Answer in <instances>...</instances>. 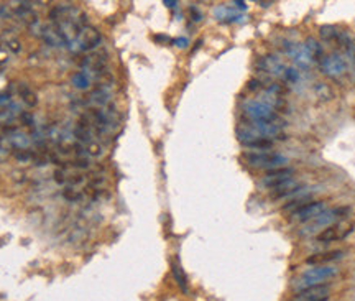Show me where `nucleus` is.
Here are the masks:
<instances>
[{"mask_svg":"<svg viewBox=\"0 0 355 301\" xmlns=\"http://www.w3.org/2000/svg\"><path fill=\"white\" fill-rule=\"evenodd\" d=\"M337 273H339V268H335L332 265L313 267L299 275V278L296 280V288L301 291V290H306V288H311V286L324 285L327 280H332Z\"/></svg>","mask_w":355,"mask_h":301,"instance_id":"f257e3e1","label":"nucleus"},{"mask_svg":"<svg viewBox=\"0 0 355 301\" xmlns=\"http://www.w3.org/2000/svg\"><path fill=\"white\" fill-rule=\"evenodd\" d=\"M243 158L248 163L250 166L253 168H260V169H276V168H285L288 158L278 153H268V152H252V153H245Z\"/></svg>","mask_w":355,"mask_h":301,"instance_id":"f03ea898","label":"nucleus"},{"mask_svg":"<svg viewBox=\"0 0 355 301\" xmlns=\"http://www.w3.org/2000/svg\"><path fill=\"white\" fill-rule=\"evenodd\" d=\"M243 114L247 115L250 122H268V123H278V114L273 107L263 101H247L243 104Z\"/></svg>","mask_w":355,"mask_h":301,"instance_id":"7ed1b4c3","label":"nucleus"},{"mask_svg":"<svg viewBox=\"0 0 355 301\" xmlns=\"http://www.w3.org/2000/svg\"><path fill=\"white\" fill-rule=\"evenodd\" d=\"M350 209L348 207H334V209H326V211H322L318 218L313 219L311 222H309V226L304 229V234H314V232H318L321 231V229H327V227H331L334 226L335 222H337L339 218H342V216H345Z\"/></svg>","mask_w":355,"mask_h":301,"instance_id":"20e7f679","label":"nucleus"},{"mask_svg":"<svg viewBox=\"0 0 355 301\" xmlns=\"http://www.w3.org/2000/svg\"><path fill=\"white\" fill-rule=\"evenodd\" d=\"M319 69L324 76L332 77V79H337V77H340L342 74H345L347 63L342 55L332 53V55L322 56V60L319 61Z\"/></svg>","mask_w":355,"mask_h":301,"instance_id":"39448f33","label":"nucleus"},{"mask_svg":"<svg viewBox=\"0 0 355 301\" xmlns=\"http://www.w3.org/2000/svg\"><path fill=\"white\" fill-rule=\"evenodd\" d=\"M283 48H285L286 55L293 60V63L298 64V66L302 68V69H307V68L314 63V60L311 58V55H309V51L306 50L304 45L285 41V45H283Z\"/></svg>","mask_w":355,"mask_h":301,"instance_id":"423d86ee","label":"nucleus"},{"mask_svg":"<svg viewBox=\"0 0 355 301\" xmlns=\"http://www.w3.org/2000/svg\"><path fill=\"white\" fill-rule=\"evenodd\" d=\"M294 175V169L285 166V168H276V169H270V171L265 173V176L261 178L260 181V186L263 188H268V189H273L281 183H285L288 180H291V176Z\"/></svg>","mask_w":355,"mask_h":301,"instance_id":"0eeeda50","label":"nucleus"},{"mask_svg":"<svg viewBox=\"0 0 355 301\" xmlns=\"http://www.w3.org/2000/svg\"><path fill=\"white\" fill-rule=\"evenodd\" d=\"M322 211H326V201H309L307 204L291 214V219L298 222H311Z\"/></svg>","mask_w":355,"mask_h":301,"instance_id":"6e6552de","label":"nucleus"},{"mask_svg":"<svg viewBox=\"0 0 355 301\" xmlns=\"http://www.w3.org/2000/svg\"><path fill=\"white\" fill-rule=\"evenodd\" d=\"M329 294H331V286L324 283L298 291L293 301H327Z\"/></svg>","mask_w":355,"mask_h":301,"instance_id":"1a4fd4ad","label":"nucleus"},{"mask_svg":"<svg viewBox=\"0 0 355 301\" xmlns=\"http://www.w3.org/2000/svg\"><path fill=\"white\" fill-rule=\"evenodd\" d=\"M353 231V224H350L347 229L344 224H334L331 227H327L324 229L322 232L318 234V239L319 242H335V240H340V239H344L347 237L348 234H350Z\"/></svg>","mask_w":355,"mask_h":301,"instance_id":"9d476101","label":"nucleus"},{"mask_svg":"<svg viewBox=\"0 0 355 301\" xmlns=\"http://www.w3.org/2000/svg\"><path fill=\"white\" fill-rule=\"evenodd\" d=\"M344 257V252L342 250H332V252H322V253H314L311 257L306 259V264L307 265H324V264H331V262L335 260H340Z\"/></svg>","mask_w":355,"mask_h":301,"instance_id":"9b49d317","label":"nucleus"},{"mask_svg":"<svg viewBox=\"0 0 355 301\" xmlns=\"http://www.w3.org/2000/svg\"><path fill=\"white\" fill-rule=\"evenodd\" d=\"M87 106L89 104H92V106H97V107H104V106H107V104L110 102V94H109V91L107 89H104L101 84H99L97 88H94L89 93L87 96Z\"/></svg>","mask_w":355,"mask_h":301,"instance_id":"f8f14e48","label":"nucleus"},{"mask_svg":"<svg viewBox=\"0 0 355 301\" xmlns=\"http://www.w3.org/2000/svg\"><path fill=\"white\" fill-rule=\"evenodd\" d=\"M299 188L298 185V181H294L293 178L291 180H288L285 183H281V185H278L276 188L272 189V199H283V198H289L296 189Z\"/></svg>","mask_w":355,"mask_h":301,"instance_id":"ddd939ff","label":"nucleus"},{"mask_svg":"<svg viewBox=\"0 0 355 301\" xmlns=\"http://www.w3.org/2000/svg\"><path fill=\"white\" fill-rule=\"evenodd\" d=\"M171 273H173V278L176 281V285L181 288V291L183 293H188L189 291L188 278H186V275H184L183 268L180 267V264H178V262H173V264H171Z\"/></svg>","mask_w":355,"mask_h":301,"instance_id":"4468645a","label":"nucleus"},{"mask_svg":"<svg viewBox=\"0 0 355 301\" xmlns=\"http://www.w3.org/2000/svg\"><path fill=\"white\" fill-rule=\"evenodd\" d=\"M304 47L309 51V55H311V58H313L314 61H321L322 60V56H324V51H322L321 43L316 40V38L309 36L307 40L304 41Z\"/></svg>","mask_w":355,"mask_h":301,"instance_id":"2eb2a0df","label":"nucleus"},{"mask_svg":"<svg viewBox=\"0 0 355 301\" xmlns=\"http://www.w3.org/2000/svg\"><path fill=\"white\" fill-rule=\"evenodd\" d=\"M71 82H72V86H74L76 89H89L91 86V76L85 73V71H77V73L71 77Z\"/></svg>","mask_w":355,"mask_h":301,"instance_id":"dca6fc26","label":"nucleus"},{"mask_svg":"<svg viewBox=\"0 0 355 301\" xmlns=\"http://www.w3.org/2000/svg\"><path fill=\"white\" fill-rule=\"evenodd\" d=\"M18 93H20V96H22L23 104H26V106H28V107H35L36 104H38V97H36V94L33 93L31 89H28V86H25V84H22V86L18 88Z\"/></svg>","mask_w":355,"mask_h":301,"instance_id":"f3484780","label":"nucleus"},{"mask_svg":"<svg viewBox=\"0 0 355 301\" xmlns=\"http://www.w3.org/2000/svg\"><path fill=\"white\" fill-rule=\"evenodd\" d=\"M311 201V196H306V198H298V199H291V201H288L285 206H283V211L285 212H296L298 209H301L304 204H307V202Z\"/></svg>","mask_w":355,"mask_h":301,"instance_id":"a211bd4d","label":"nucleus"},{"mask_svg":"<svg viewBox=\"0 0 355 301\" xmlns=\"http://www.w3.org/2000/svg\"><path fill=\"white\" fill-rule=\"evenodd\" d=\"M247 148H252V150H261V152H265V150H270L273 147V140H267V139H256L253 142H248L245 143Z\"/></svg>","mask_w":355,"mask_h":301,"instance_id":"6ab92c4d","label":"nucleus"},{"mask_svg":"<svg viewBox=\"0 0 355 301\" xmlns=\"http://www.w3.org/2000/svg\"><path fill=\"white\" fill-rule=\"evenodd\" d=\"M281 77H283V81H286V82H289V84H296V82L299 81L301 74H299V71L296 69V68H289V66H286V68H285V71H283Z\"/></svg>","mask_w":355,"mask_h":301,"instance_id":"aec40b11","label":"nucleus"},{"mask_svg":"<svg viewBox=\"0 0 355 301\" xmlns=\"http://www.w3.org/2000/svg\"><path fill=\"white\" fill-rule=\"evenodd\" d=\"M340 31H337L335 27H331V25H324V27H321V31L319 35L324 38L326 41H331V40H337Z\"/></svg>","mask_w":355,"mask_h":301,"instance_id":"412c9836","label":"nucleus"},{"mask_svg":"<svg viewBox=\"0 0 355 301\" xmlns=\"http://www.w3.org/2000/svg\"><path fill=\"white\" fill-rule=\"evenodd\" d=\"M63 196H64V199H68V201H72V202H76V201H79L82 198V194L81 193H77L74 188H71V186H68L63 191Z\"/></svg>","mask_w":355,"mask_h":301,"instance_id":"4be33fe9","label":"nucleus"},{"mask_svg":"<svg viewBox=\"0 0 355 301\" xmlns=\"http://www.w3.org/2000/svg\"><path fill=\"white\" fill-rule=\"evenodd\" d=\"M55 181L58 183L59 186H63V185H66L68 186V173H66V169H63V168H58L56 171H55Z\"/></svg>","mask_w":355,"mask_h":301,"instance_id":"5701e85b","label":"nucleus"},{"mask_svg":"<svg viewBox=\"0 0 355 301\" xmlns=\"http://www.w3.org/2000/svg\"><path fill=\"white\" fill-rule=\"evenodd\" d=\"M20 120L25 127H33L35 125V117H33L31 112H22L20 114Z\"/></svg>","mask_w":355,"mask_h":301,"instance_id":"b1692460","label":"nucleus"},{"mask_svg":"<svg viewBox=\"0 0 355 301\" xmlns=\"http://www.w3.org/2000/svg\"><path fill=\"white\" fill-rule=\"evenodd\" d=\"M72 168L87 169V168H91V161L87 158H76L74 161H72Z\"/></svg>","mask_w":355,"mask_h":301,"instance_id":"393cba45","label":"nucleus"},{"mask_svg":"<svg viewBox=\"0 0 355 301\" xmlns=\"http://www.w3.org/2000/svg\"><path fill=\"white\" fill-rule=\"evenodd\" d=\"M87 150H89V156H101L102 155V147L99 145V143H91Z\"/></svg>","mask_w":355,"mask_h":301,"instance_id":"a878e982","label":"nucleus"},{"mask_svg":"<svg viewBox=\"0 0 355 301\" xmlns=\"http://www.w3.org/2000/svg\"><path fill=\"white\" fill-rule=\"evenodd\" d=\"M189 15H191V20H193V22H201L202 20V14L197 10V7H194V5H191V7H189Z\"/></svg>","mask_w":355,"mask_h":301,"instance_id":"bb28decb","label":"nucleus"},{"mask_svg":"<svg viewBox=\"0 0 355 301\" xmlns=\"http://www.w3.org/2000/svg\"><path fill=\"white\" fill-rule=\"evenodd\" d=\"M13 101H12V94L9 93H4L0 94V109H5L7 106H10Z\"/></svg>","mask_w":355,"mask_h":301,"instance_id":"cd10ccee","label":"nucleus"},{"mask_svg":"<svg viewBox=\"0 0 355 301\" xmlns=\"http://www.w3.org/2000/svg\"><path fill=\"white\" fill-rule=\"evenodd\" d=\"M173 41V45L174 47H178V48H181V50H184V48H188V45H189V40L188 38H174V40H171Z\"/></svg>","mask_w":355,"mask_h":301,"instance_id":"c85d7f7f","label":"nucleus"},{"mask_svg":"<svg viewBox=\"0 0 355 301\" xmlns=\"http://www.w3.org/2000/svg\"><path fill=\"white\" fill-rule=\"evenodd\" d=\"M10 17H12V10L7 7L5 4H0V18H5L7 20V18H10Z\"/></svg>","mask_w":355,"mask_h":301,"instance_id":"c756f323","label":"nucleus"},{"mask_svg":"<svg viewBox=\"0 0 355 301\" xmlns=\"http://www.w3.org/2000/svg\"><path fill=\"white\" fill-rule=\"evenodd\" d=\"M9 50H12L13 53H20V50H22V47H20V41L15 40V38H12V40L9 41Z\"/></svg>","mask_w":355,"mask_h":301,"instance_id":"7c9ffc66","label":"nucleus"},{"mask_svg":"<svg viewBox=\"0 0 355 301\" xmlns=\"http://www.w3.org/2000/svg\"><path fill=\"white\" fill-rule=\"evenodd\" d=\"M250 91H256V89H261L263 88V84L258 81V79H252V81H250L248 82V86H247Z\"/></svg>","mask_w":355,"mask_h":301,"instance_id":"2f4dec72","label":"nucleus"},{"mask_svg":"<svg viewBox=\"0 0 355 301\" xmlns=\"http://www.w3.org/2000/svg\"><path fill=\"white\" fill-rule=\"evenodd\" d=\"M7 60H9V53H7V50L0 48V63H5Z\"/></svg>","mask_w":355,"mask_h":301,"instance_id":"473e14b6","label":"nucleus"},{"mask_svg":"<svg viewBox=\"0 0 355 301\" xmlns=\"http://www.w3.org/2000/svg\"><path fill=\"white\" fill-rule=\"evenodd\" d=\"M234 5H235V9H237V10H243V12H245V10L248 9L245 2H234Z\"/></svg>","mask_w":355,"mask_h":301,"instance_id":"72a5a7b5","label":"nucleus"},{"mask_svg":"<svg viewBox=\"0 0 355 301\" xmlns=\"http://www.w3.org/2000/svg\"><path fill=\"white\" fill-rule=\"evenodd\" d=\"M153 40H155V41H169V38L164 36V35H155Z\"/></svg>","mask_w":355,"mask_h":301,"instance_id":"f704fd0d","label":"nucleus"},{"mask_svg":"<svg viewBox=\"0 0 355 301\" xmlns=\"http://www.w3.org/2000/svg\"><path fill=\"white\" fill-rule=\"evenodd\" d=\"M164 5H166L168 9H176V7H178V2H171V0H164Z\"/></svg>","mask_w":355,"mask_h":301,"instance_id":"c9c22d12","label":"nucleus"},{"mask_svg":"<svg viewBox=\"0 0 355 301\" xmlns=\"http://www.w3.org/2000/svg\"><path fill=\"white\" fill-rule=\"evenodd\" d=\"M260 5H261V7H270L272 2H260Z\"/></svg>","mask_w":355,"mask_h":301,"instance_id":"e433bc0d","label":"nucleus"}]
</instances>
